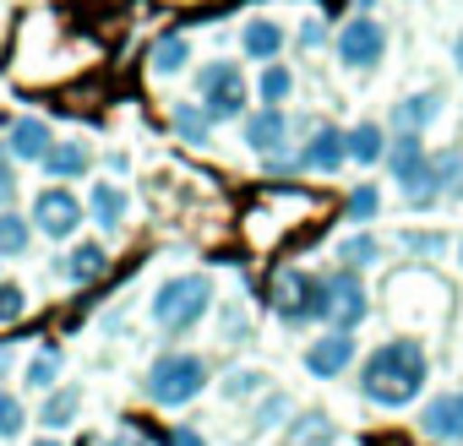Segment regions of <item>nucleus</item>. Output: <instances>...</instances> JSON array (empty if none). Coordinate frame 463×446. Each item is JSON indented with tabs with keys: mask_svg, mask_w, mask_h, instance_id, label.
<instances>
[{
	"mask_svg": "<svg viewBox=\"0 0 463 446\" xmlns=\"http://www.w3.org/2000/svg\"><path fill=\"white\" fill-rule=\"evenodd\" d=\"M452 66L463 71V28H458V39H452Z\"/></svg>",
	"mask_w": 463,
	"mask_h": 446,
	"instance_id": "37",
	"label": "nucleus"
},
{
	"mask_svg": "<svg viewBox=\"0 0 463 446\" xmlns=\"http://www.w3.org/2000/svg\"><path fill=\"white\" fill-rule=\"evenodd\" d=\"M365 316H371V294H365L360 273H344L338 267V273L317 278V321L327 332H354Z\"/></svg>",
	"mask_w": 463,
	"mask_h": 446,
	"instance_id": "4",
	"label": "nucleus"
},
{
	"mask_svg": "<svg viewBox=\"0 0 463 446\" xmlns=\"http://www.w3.org/2000/svg\"><path fill=\"white\" fill-rule=\"evenodd\" d=\"M109 273V246L104 240H77V246H66V256H61V278L66 283H99Z\"/></svg>",
	"mask_w": 463,
	"mask_h": 446,
	"instance_id": "14",
	"label": "nucleus"
},
{
	"mask_svg": "<svg viewBox=\"0 0 463 446\" xmlns=\"http://www.w3.org/2000/svg\"><path fill=\"white\" fill-rule=\"evenodd\" d=\"M77 408H82V386H66V392H50V397H44V408H39V424H44V430H71V419H77Z\"/></svg>",
	"mask_w": 463,
	"mask_h": 446,
	"instance_id": "23",
	"label": "nucleus"
},
{
	"mask_svg": "<svg viewBox=\"0 0 463 446\" xmlns=\"http://www.w3.org/2000/svg\"><path fill=\"white\" fill-rule=\"evenodd\" d=\"M338 66L344 71H376L382 66V55H387V28L371 17V12H360V17H349L344 28H338Z\"/></svg>",
	"mask_w": 463,
	"mask_h": 446,
	"instance_id": "6",
	"label": "nucleus"
},
{
	"mask_svg": "<svg viewBox=\"0 0 463 446\" xmlns=\"http://www.w3.org/2000/svg\"><path fill=\"white\" fill-rule=\"evenodd\" d=\"M12 370V348H0V376H6Z\"/></svg>",
	"mask_w": 463,
	"mask_h": 446,
	"instance_id": "38",
	"label": "nucleus"
},
{
	"mask_svg": "<svg viewBox=\"0 0 463 446\" xmlns=\"http://www.w3.org/2000/svg\"><path fill=\"white\" fill-rule=\"evenodd\" d=\"M169 125H175V136H180L185 147H207V142H213V115H207L202 104H175V109H169Z\"/></svg>",
	"mask_w": 463,
	"mask_h": 446,
	"instance_id": "20",
	"label": "nucleus"
},
{
	"mask_svg": "<svg viewBox=\"0 0 463 446\" xmlns=\"http://www.w3.org/2000/svg\"><path fill=\"white\" fill-rule=\"evenodd\" d=\"M257 392H268V376L262 370H235L223 381V397H257Z\"/></svg>",
	"mask_w": 463,
	"mask_h": 446,
	"instance_id": "30",
	"label": "nucleus"
},
{
	"mask_svg": "<svg viewBox=\"0 0 463 446\" xmlns=\"http://www.w3.org/2000/svg\"><path fill=\"white\" fill-rule=\"evenodd\" d=\"M300 44L317 50V44H322V23H306V28H300Z\"/></svg>",
	"mask_w": 463,
	"mask_h": 446,
	"instance_id": "35",
	"label": "nucleus"
},
{
	"mask_svg": "<svg viewBox=\"0 0 463 446\" xmlns=\"http://www.w3.org/2000/svg\"><path fill=\"white\" fill-rule=\"evenodd\" d=\"M202 386H207V359L202 354H158L147 381H142L147 403H158V408H185L191 397H202Z\"/></svg>",
	"mask_w": 463,
	"mask_h": 446,
	"instance_id": "3",
	"label": "nucleus"
},
{
	"mask_svg": "<svg viewBox=\"0 0 463 446\" xmlns=\"http://www.w3.org/2000/svg\"><path fill=\"white\" fill-rule=\"evenodd\" d=\"M387 125H376V120H360V125H349V163H360V169H371V163H387Z\"/></svg>",
	"mask_w": 463,
	"mask_h": 446,
	"instance_id": "18",
	"label": "nucleus"
},
{
	"mask_svg": "<svg viewBox=\"0 0 463 446\" xmlns=\"http://www.w3.org/2000/svg\"><path fill=\"white\" fill-rule=\"evenodd\" d=\"M344 212H349V223H371V218L382 212V190H376V185H354L349 201H344Z\"/></svg>",
	"mask_w": 463,
	"mask_h": 446,
	"instance_id": "28",
	"label": "nucleus"
},
{
	"mask_svg": "<svg viewBox=\"0 0 463 446\" xmlns=\"http://www.w3.org/2000/svg\"><path fill=\"white\" fill-rule=\"evenodd\" d=\"M23 424H28V419H23V403H17V397H12L6 386H0V441L23 435Z\"/></svg>",
	"mask_w": 463,
	"mask_h": 446,
	"instance_id": "31",
	"label": "nucleus"
},
{
	"mask_svg": "<svg viewBox=\"0 0 463 446\" xmlns=\"http://www.w3.org/2000/svg\"><path fill=\"white\" fill-rule=\"evenodd\" d=\"M257 93H262V104H268V109H284V104H289V93H295V71H289V66H279V60H268V66H262V77H257Z\"/></svg>",
	"mask_w": 463,
	"mask_h": 446,
	"instance_id": "24",
	"label": "nucleus"
},
{
	"mask_svg": "<svg viewBox=\"0 0 463 446\" xmlns=\"http://www.w3.org/2000/svg\"><path fill=\"white\" fill-rule=\"evenodd\" d=\"M207 311H213V278L207 273H180V278L158 283L153 305H147V316H153L158 332H191Z\"/></svg>",
	"mask_w": 463,
	"mask_h": 446,
	"instance_id": "2",
	"label": "nucleus"
},
{
	"mask_svg": "<svg viewBox=\"0 0 463 446\" xmlns=\"http://www.w3.org/2000/svg\"><path fill=\"white\" fill-rule=\"evenodd\" d=\"M430 381V354L420 338H387L360 365V392L376 408H409Z\"/></svg>",
	"mask_w": 463,
	"mask_h": 446,
	"instance_id": "1",
	"label": "nucleus"
},
{
	"mask_svg": "<svg viewBox=\"0 0 463 446\" xmlns=\"http://www.w3.org/2000/svg\"><path fill=\"white\" fill-rule=\"evenodd\" d=\"M284 446H295V441H284Z\"/></svg>",
	"mask_w": 463,
	"mask_h": 446,
	"instance_id": "42",
	"label": "nucleus"
},
{
	"mask_svg": "<svg viewBox=\"0 0 463 446\" xmlns=\"http://www.w3.org/2000/svg\"><path fill=\"white\" fill-rule=\"evenodd\" d=\"M441 246H447V240H441V235H430V229H425V235H409V251H420V256H436Z\"/></svg>",
	"mask_w": 463,
	"mask_h": 446,
	"instance_id": "34",
	"label": "nucleus"
},
{
	"mask_svg": "<svg viewBox=\"0 0 463 446\" xmlns=\"http://www.w3.org/2000/svg\"><path fill=\"white\" fill-rule=\"evenodd\" d=\"M436 115H441V93L425 88V93H414V98H403V104L392 109V125H398V131H425Z\"/></svg>",
	"mask_w": 463,
	"mask_h": 446,
	"instance_id": "21",
	"label": "nucleus"
},
{
	"mask_svg": "<svg viewBox=\"0 0 463 446\" xmlns=\"http://www.w3.org/2000/svg\"><path fill=\"white\" fill-rule=\"evenodd\" d=\"M99 446H147V441H142V435H104Z\"/></svg>",
	"mask_w": 463,
	"mask_h": 446,
	"instance_id": "36",
	"label": "nucleus"
},
{
	"mask_svg": "<svg viewBox=\"0 0 463 446\" xmlns=\"http://www.w3.org/2000/svg\"><path fill=\"white\" fill-rule=\"evenodd\" d=\"M246 98H251V88H246V71L235 60H207V66H196V104L213 120H241L246 115Z\"/></svg>",
	"mask_w": 463,
	"mask_h": 446,
	"instance_id": "5",
	"label": "nucleus"
},
{
	"mask_svg": "<svg viewBox=\"0 0 463 446\" xmlns=\"http://www.w3.org/2000/svg\"><path fill=\"white\" fill-rule=\"evenodd\" d=\"M61 370H66V359H61V348L55 343H44L33 359H28V370H23V381L33 386V392H55V381H61Z\"/></svg>",
	"mask_w": 463,
	"mask_h": 446,
	"instance_id": "22",
	"label": "nucleus"
},
{
	"mask_svg": "<svg viewBox=\"0 0 463 446\" xmlns=\"http://www.w3.org/2000/svg\"><path fill=\"white\" fill-rule=\"evenodd\" d=\"M33 446H61V441H55V435H44V441H33Z\"/></svg>",
	"mask_w": 463,
	"mask_h": 446,
	"instance_id": "40",
	"label": "nucleus"
},
{
	"mask_svg": "<svg viewBox=\"0 0 463 446\" xmlns=\"http://www.w3.org/2000/svg\"><path fill=\"white\" fill-rule=\"evenodd\" d=\"M354 365V338L349 332H322L311 348H306V376H317V381H333V376H344Z\"/></svg>",
	"mask_w": 463,
	"mask_h": 446,
	"instance_id": "12",
	"label": "nucleus"
},
{
	"mask_svg": "<svg viewBox=\"0 0 463 446\" xmlns=\"http://www.w3.org/2000/svg\"><path fill=\"white\" fill-rule=\"evenodd\" d=\"M241 136H246V147H251V153H262V158H268V153H284V142H289V115L262 104L257 115H246V120H241Z\"/></svg>",
	"mask_w": 463,
	"mask_h": 446,
	"instance_id": "13",
	"label": "nucleus"
},
{
	"mask_svg": "<svg viewBox=\"0 0 463 446\" xmlns=\"http://www.w3.org/2000/svg\"><path fill=\"white\" fill-rule=\"evenodd\" d=\"M349 163V131L344 125H317L311 142L300 147V169L306 174H338Z\"/></svg>",
	"mask_w": 463,
	"mask_h": 446,
	"instance_id": "9",
	"label": "nucleus"
},
{
	"mask_svg": "<svg viewBox=\"0 0 463 446\" xmlns=\"http://www.w3.org/2000/svg\"><path fill=\"white\" fill-rule=\"evenodd\" d=\"M458 267H463V240H458Z\"/></svg>",
	"mask_w": 463,
	"mask_h": 446,
	"instance_id": "41",
	"label": "nucleus"
},
{
	"mask_svg": "<svg viewBox=\"0 0 463 446\" xmlns=\"http://www.w3.org/2000/svg\"><path fill=\"white\" fill-rule=\"evenodd\" d=\"M88 223V201L71 196V185H50L33 196V229H44L50 240H71Z\"/></svg>",
	"mask_w": 463,
	"mask_h": 446,
	"instance_id": "7",
	"label": "nucleus"
},
{
	"mask_svg": "<svg viewBox=\"0 0 463 446\" xmlns=\"http://www.w3.org/2000/svg\"><path fill=\"white\" fill-rule=\"evenodd\" d=\"M33 246V218H23V212H0V256H23Z\"/></svg>",
	"mask_w": 463,
	"mask_h": 446,
	"instance_id": "25",
	"label": "nucleus"
},
{
	"mask_svg": "<svg viewBox=\"0 0 463 446\" xmlns=\"http://www.w3.org/2000/svg\"><path fill=\"white\" fill-rule=\"evenodd\" d=\"M284 44H289V33H284L273 17H251V23L241 28V55H246V60H262V66H268V60L284 55Z\"/></svg>",
	"mask_w": 463,
	"mask_h": 446,
	"instance_id": "15",
	"label": "nucleus"
},
{
	"mask_svg": "<svg viewBox=\"0 0 463 446\" xmlns=\"http://www.w3.org/2000/svg\"><path fill=\"white\" fill-rule=\"evenodd\" d=\"M191 66V39L185 33H158L153 50H147V71L153 77H180Z\"/></svg>",
	"mask_w": 463,
	"mask_h": 446,
	"instance_id": "17",
	"label": "nucleus"
},
{
	"mask_svg": "<svg viewBox=\"0 0 463 446\" xmlns=\"http://www.w3.org/2000/svg\"><path fill=\"white\" fill-rule=\"evenodd\" d=\"M420 430H425L430 441H452V446H463V386L436 392V397L420 408Z\"/></svg>",
	"mask_w": 463,
	"mask_h": 446,
	"instance_id": "10",
	"label": "nucleus"
},
{
	"mask_svg": "<svg viewBox=\"0 0 463 446\" xmlns=\"http://www.w3.org/2000/svg\"><path fill=\"white\" fill-rule=\"evenodd\" d=\"M126 212H131V196L120 190V185H109V180H99L93 190H88V218L99 223V229H120V223H126Z\"/></svg>",
	"mask_w": 463,
	"mask_h": 446,
	"instance_id": "16",
	"label": "nucleus"
},
{
	"mask_svg": "<svg viewBox=\"0 0 463 446\" xmlns=\"http://www.w3.org/2000/svg\"><path fill=\"white\" fill-rule=\"evenodd\" d=\"M273 311H279L284 327L317 321V278H311L306 267H284V273L273 278Z\"/></svg>",
	"mask_w": 463,
	"mask_h": 446,
	"instance_id": "8",
	"label": "nucleus"
},
{
	"mask_svg": "<svg viewBox=\"0 0 463 446\" xmlns=\"http://www.w3.org/2000/svg\"><path fill=\"white\" fill-rule=\"evenodd\" d=\"M50 147H55L50 120H39V115L12 120V131H6V158H12V163H44V158H50Z\"/></svg>",
	"mask_w": 463,
	"mask_h": 446,
	"instance_id": "11",
	"label": "nucleus"
},
{
	"mask_svg": "<svg viewBox=\"0 0 463 446\" xmlns=\"http://www.w3.org/2000/svg\"><path fill=\"white\" fill-rule=\"evenodd\" d=\"M376 262H382L376 235H349V240L338 246V267H344V273H365V267H376Z\"/></svg>",
	"mask_w": 463,
	"mask_h": 446,
	"instance_id": "26",
	"label": "nucleus"
},
{
	"mask_svg": "<svg viewBox=\"0 0 463 446\" xmlns=\"http://www.w3.org/2000/svg\"><path fill=\"white\" fill-rule=\"evenodd\" d=\"M447 196H458V201H463V180H458V185H452V190H447Z\"/></svg>",
	"mask_w": 463,
	"mask_h": 446,
	"instance_id": "39",
	"label": "nucleus"
},
{
	"mask_svg": "<svg viewBox=\"0 0 463 446\" xmlns=\"http://www.w3.org/2000/svg\"><path fill=\"white\" fill-rule=\"evenodd\" d=\"M12 201H17V169H12V158H0V212Z\"/></svg>",
	"mask_w": 463,
	"mask_h": 446,
	"instance_id": "32",
	"label": "nucleus"
},
{
	"mask_svg": "<svg viewBox=\"0 0 463 446\" xmlns=\"http://www.w3.org/2000/svg\"><path fill=\"white\" fill-rule=\"evenodd\" d=\"M333 435H338V430L327 424V413H300V419L289 424V441H295V446H327Z\"/></svg>",
	"mask_w": 463,
	"mask_h": 446,
	"instance_id": "27",
	"label": "nucleus"
},
{
	"mask_svg": "<svg viewBox=\"0 0 463 446\" xmlns=\"http://www.w3.org/2000/svg\"><path fill=\"white\" fill-rule=\"evenodd\" d=\"M164 446H207V435L191 424H175V430H164Z\"/></svg>",
	"mask_w": 463,
	"mask_h": 446,
	"instance_id": "33",
	"label": "nucleus"
},
{
	"mask_svg": "<svg viewBox=\"0 0 463 446\" xmlns=\"http://www.w3.org/2000/svg\"><path fill=\"white\" fill-rule=\"evenodd\" d=\"M28 316V289L12 283V278H0V327L6 321H23Z\"/></svg>",
	"mask_w": 463,
	"mask_h": 446,
	"instance_id": "29",
	"label": "nucleus"
},
{
	"mask_svg": "<svg viewBox=\"0 0 463 446\" xmlns=\"http://www.w3.org/2000/svg\"><path fill=\"white\" fill-rule=\"evenodd\" d=\"M88 169H93V158H88L82 142H55L50 158H44V174H50L55 185H71V180H82Z\"/></svg>",
	"mask_w": 463,
	"mask_h": 446,
	"instance_id": "19",
	"label": "nucleus"
}]
</instances>
